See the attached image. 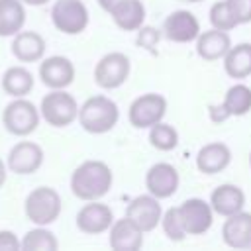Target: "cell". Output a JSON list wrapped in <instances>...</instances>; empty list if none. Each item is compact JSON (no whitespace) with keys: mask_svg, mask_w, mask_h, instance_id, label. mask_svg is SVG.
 <instances>
[{"mask_svg":"<svg viewBox=\"0 0 251 251\" xmlns=\"http://www.w3.org/2000/svg\"><path fill=\"white\" fill-rule=\"evenodd\" d=\"M194 43H196V55L200 59L212 63V61H220L226 57V53L231 47V37L224 29L210 27L206 31H200V35L196 37Z\"/></svg>","mask_w":251,"mask_h":251,"instance_id":"obj_20","label":"cell"},{"mask_svg":"<svg viewBox=\"0 0 251 251\" xmlns=\"http://www.w3.org/2000/svg\"><path fill=\"white\" fill-rule=\"evenodd\" d=\"M112 224H114V212L108 204L100 200H90L76 212V227L86 235L104 233L110 229Z\"/></svg>","mask_w":251,"mask_h":251,"instance_id":"obj_13","label":"cell"},{"mask_svg":"<svg viewBox=\"0 0 251 251\" xmlns=\"http://www.w3.org/2000/svg\"><path fill=\"white\" fill-rule=\"evenodd\" d=\"M143 229L137 227L127 216L114 220L108 229V243L114 251H137L143 245Z\"/></svg>","mask_w":251,"mask_h":251,"instance_id":"obj_16","label":"cell"},{"mask_svg":"<svg viewBox=\"0 0 251 251\" xmlns=\"http://www.w3.org/2000/svg\"><path fill=\"white\" fill-rule=\"evenodd\" d=\"M25 4L22 0H0V37H14L24 29Z\"/></svg>","mask_w":251,"mask_h":251,"instance_id":"obj_25","label":"cell"},{"mask_svg":"<svg viewBox=\"0 0 251 251\" xmlns=\"http://www.w3.org/2000/svg\"><path fill=\"white\" fill-rule=\"evenodd\" d=\"M45 159L43 147L35 141H18L10 151H8V171L14 175H33L41 169Z\"/></svg>","mask_w":251,"mask_h":251,"instance_id":"obj_10","label":"cell"},{"mask_svg":"<svg viewBox=\"0 0 251 251\" xmlns=\"http://www.w3.org/2000/svg\"><path fill=\"white\" fill-rule=\"evenodd\" d=\"M22 249V239L10 229H0V251H18Z\"/></svg>","mask_w":251,"mask_h":251,"instance_id":"obj_33","label":"cell"},{"mask_svg":"<svg viewBox=\"0 0 251 251\" xmlns=\"http://www.w3.org/2000/svg\"><path fill=\"white\" fill-rule=\"evenodd\" d=\"M208 202H210L214 214H218L222 218H227V216L237 214L245 208V192L237 184L224 182V184H220L212 190Z\"/></svg>","mask_w":251,"mask_h":251,"instance_id":"obj_17","label":"cell"},{"mask_svg":"<svg viewBox=\"0 0 251 251\" xmlns=\"http://www.w3.org/2000/svg\"><path fill=\"white\" fill-rule=\"evenodd\" d=\"M126 216L137 226L141 227L145 233L153 231L157 226H161V218H163V206L161 200L155 198L153 194H139L135 198L129 200L127 208H126Z\"/></svg>","mask_w":251,"mask_h":251,"instance_id":"obj_11","label":"cell"},{"mask_svg":"<svg viewBox=\"0 0 251 251\" xmlns=\"http://www.w3.org/2000/svg\"><path fill=\"white\" fill-rule=\"evenodd\" d=\"M90 22L88 8L82 0H55L51 6V24L65 35H78Z\"/></svg>","mask_w":251,"mask_h":251,"instance_id":"obj_6","label":"cell"},{"mask_svg":"<svg viewBox=\"0 0 251 251\" xmlns=\"http://www.w3.org/2000/svg\"><path fill=\"white\" fill-rule=\"evenodd\" d=\"M249 167H251V151H249Z\"/></svg>","mask_w":251,"mask_h":251,"instance_id":"obj_39","label":"cell"},{"mask_svg":"<svg viewBox=\"0 0 251 251\" xmlns=\"http://www.w3.org/2000/svg\"><path fill=\"white\" fill-rule=\"evenodd\" d=\"M129 71V57L122 51H110L98 59L94 67V82L104 90H116L127 80Z\"/></svg>","mask_w":251,"mask_h":251,"instance_id":"obj_7","label":"cell"},{"mask_svg":"<svg viewBox=\"0 0 251 251\" xmlns=\"http://www.w3.org/2000/svg\"><path fill=\"white\" fill-rule=\"evenodd\" d=\"M222 106L226 110V114L231 116H245L251 112V88L243 82H235L231 84L222 100Z\"/></svg>","mask_w":251,"mask_h":251,"instance_id":"obj_26","label":"cell"},{"mask_svg":"<svg viewBox=\"0 0 251 251\" xmlns=\"http://www.w3.org/2000/svg\"><path fill=\"white\" fill-rule=\"evenodd\" d=\"M210 116H212L214 122H224V120L229 118V116L226 114V110H224L222 104H220V106H210Z\"/></svg>","mask_w":251,"mask_h":251,"instance_id":"obj_34","label":"cell"},{"mask_svg":"<svg viewBox=\"0 0 251 251\" xmlns=\"http://www.w3.org/2000/svg\"><path fill=\"white\" fill-rule=\"evenodd\" d=\"M39 120H41L39 108L33 102H29L25 96L14 98L2 110V126L8 133H12L16 137L31 135L39 126Z\"/></svg>","mask_w":251,"mask_h":251,"instance_id":"obj_5","label":"cell"},{"mask_svg":"<svg viewBox=\"0 0 251 251\" xmlns=\"http://www.w3.org/2000/svg\"><path fill=\"white\" fill-rule=\"evenodd\" d=\"M200 22L188 10H175L165 18L163 35L173 43H192L200 35Z\"/></svg>","mask_w":251,"mask_h":251,"instance_id":"obj_14","label":"cell"},{"mask_svg":"<svg viewBox=\"0 0 251 251\" xmlns=\"http://www.w3.org/2000/svg\"><path fill=\"white\" fill-rule=\"evenodd\" d=\"M167 114V98L157 92H145L137 96L127 108V120L137 129H149L163 122Z\"/></svg>","mask_w":251,"mask_h":251,"instance_id":"obj_8","label":"cell"},{"mask_svg":"<svg viewBox=\"0 0 251 251\" xmlns=\"http://www.w3.org/2000/svg\"><path fill=\"white\" fill-rule=\"evenodd\" d=\"M39 114L51 127H67L78 118V104L67 88H53L41 98Z\"/></svg>","mask_w":251,"mask_h":251,"instance_id":"obj_4","label":"cell"},{"mask_svg":"<svg viewBox=\"0 0 251 251\" xmlns=\"http://www.w3.org/2000/svg\"><path fill=\"white\" fill-rule=\"evenodd\" d=\"M22 249L24 251H57L59 241L47 226H35L22 237Z\"/></svg>","mask_w":251,"mask_h":251,"instance_id":"obj_27","label":"cell"},{"mask_svg":"<svg viewBox=\"0 0 251 251\" xmlns=\"http://www.w3.org/2000/svg\"><path fill=\"white\" fill-rule=\"evenodd\" d=\"M78 124L86 133L102 135L116 127L120 120L118 104L104 94H94L78 106Z\"/></svg>","mask_w":251,"mask_h":251,"instance_id":"obj_2","label":"cell"},{"mask_svg":"<svg viewBox=\"0 0 251 251\" xmlns=\"http://www.w3.org/2000/svg\"><path fill=\"white\" fill-rule=\"evenodd\" d=\"M237 24H251V0H227Z\"/></svg>","mask_w":251,"mask_h":251,"instance_id":"obj_31","label":"cell"},{"mask_svg":"<svg viewBox=\"0 0 251 251\" xmlns=\"http://www.w3.org/2000/svg\"><path fill=\"white\" fill-rule=\"evenodd\" d=\"M222 61H224V71L227 76L235 80H243L251 76V43L243 41V43L231 45Z\"/></svg>","mask_w":251,"mask_h":251,"instance_id":"obj_24","label":"cell"},{"mask_svg":"<svg viewBox=\"0 0 251 251\" xmlns=\"http://www.w3.org/2000/svg\"><path fill=\"white\" fill-rule=\"evenodd\" d=\"M6 178H8V165H6V161L0 157V188L4 186Z\"/></svg>","mask_w":251,"mask_h":251,"instance_id":"obj_35","label":"cell"},{"mask_svg":"<svg viewBox=\"0 0 251 251\" xmlns=\"http://www.w3.org/2000/svg\"><path fill=\"white\" fill-rule=\"evenodd\" d=\"M45 39L33 29H22L12 37V55L20 63H37L45 55Z\"/></svg>","mask_w":251,"mask_h":251,"instance_id":"obj_21","label":"cell"},{"mask_svg":"<svg viewBox=\"0 0 251 251\" xmlns=\"http://www.w3.org/2000/svg\"><path fill=\"white\" fill-rule=\"evenodd\" d=\"M222 239L227 247L249 249L251 247V214L241 210L231 214L222 224Z\"/></svg>","mask_w":251,"mask_h":251,"instance_id":"obj_18","label":"cell"},{"mask_svg":"<svg viewBox=\"0 0 251 251\" xmlns=\"http://www.w3.org/2000/svg\"><path fill=\"white\" fill-rule=\"evenodd\" d=\"M159 39H161L159 29H155V27H151V25H141V27L137 29V43H139L141 47H145V49L157 47Z\"/></svg>","mask_w":251,"mask_h":251,"instance_id":"obj_32","label":"cell"},{"mask_svg":"<svg viewBox=\"0 0 251 251\" xmlns=\"http://www.w3.org/2000/svg\"><path fill=\"white\" fill-rule=\"evenodd\" d=\"M75 75L76 71L69 57L51 55L39 61V78L49 90L71 86L75 80Z\"/></svg>","mask_w":251,"mask_h":251,"instance_id":"obj_15","label":"cell"},{"mask_svg":"<svg viewBox=\"0 0 251 251\" xmlns=\"http://www.w3.org/2000/svg\"><path fill=\"white\" fill-rule=\"evenodd\" d=\"M108 14L122 31H137L145 24V6L141 0H118Z\"/></svg>","mask_w":251,"mask_h":251,"instance_id":"obj_22","label":"cell"},{"mask_svg":"<svg viewBox=\"0 0 251 251\" xmlns=\"http://www.w3.org/2000/svg\"><path fill=\"white\" fill-rule=\"evenodd\" d=\"M231 163V149L222 141H210L196 153V169L204 175H218Z\"/></svg>","mask_w":251,"mask_h":251,"instance_id":"obj_19","label":"cell"},{"mask_svg":"<svg viewBox=\"0 0 251 251\" xmlns=\"http://www.w3.org/2000/svg\"><path fill=\"white\" fill-rule=\"evenodd\" d=\"M24 4H27V6H45L49 0H22Z\"/></svg>","mask_w":251,"mask_h":251,"instance_id":"obj_37","label":"cell"},{"mask_svg":"<svg viewBox=\"0 0 251 251\" xmlns=\"http://www.w3.org/2000/svg\"><path fill=\"white\" fill-rule=\"evenodd\" d=\"M208 20H210L212 27L224 29V31H231V29H235L239 25L235 16H233V12H231V8H229V4H227V0L214 2L210 6V10H208Z\"/></svg>","mask_w":251,"mask_h":251,"instance_id":"obj_29","label":"cell"},{"mask_svg":"<svg viewBox=\"0 0 251 251\" xmlns=\"http://www.w3.org/2000/svg\"><path fill=\"white\" fill-rule=\"evenodd\" d=\"M180 2H190V4H196V2H202V0H180Z\"/></svg>","mask_w":251,"mask_h":251,"instance_id":"obj_38","label":"cell"},{"mask_svg":"<svg viewBox=\"0 0 251 251\" xmlns=\"http://www.w3.org/2000/svg\"><path fill=\"white\" fill-rule=\"evenodd\" d=\"M176 208L186 235H204L214 224V210L204 198H186Z\"/></svg>","mask_w":251,"mask_h":251,"instance_id":"obj_9","label":"cell"},{"mask_svg":"<svg viewBox=\"0 0 251 251\" xmlns=\"http://www.w3.org/2000/svg\"><path fill=\"white\" fill-rule=\"evenodd\" d=\"M63 210L61 194L51 186H37L33 188L24 202L25 218L35 226H51L59 220Z\"/></svg>","mask_w":251,"mask_h":251,"instance_id":"obj_3","label":"cell"},{"mask_svg":"<svg viewBox=\"0 0 251 251\" xmlns=\"http://www.w3.org/2000/svg\"><path fill=\"white\" fill-rule=\"evenodd\" d=\"M161 229L163 233L167 235V239L171 241H184L188 235L182 227V222H180V216H178V208L173 206L169 210L163 212V218H161Z\"/></svg>","mask_w":251,"mask_h":251,"instance_id":"obj_30","label":"cell"},{"mask_svg":"<svg viewBox=\"0 0 251 251\" xmlns=\"http://www.w3.org/2000/svg\"><path fill=\"white\" fill-rule=\"evenodd\" d=\"M178 184H180L178 171L171 163H165V161L155 163L145 173V188L149 194H153L159 200L171 198L178 190Z\"/></svg>","mask_w":251,"mask_h":251,"instance_id":"obj_12","label":"cell"},{"mask_svg":"<svg viewBox=\"0 0 251 251\" xmlns=\"http://www.w3.org/2000/svg\"><path fill=\"white\" fill-rule=\"evenodd\" d=\"M33 84H35L33 75L25 67H22V65L8 67L2 73V78H0L2 90L8 96H12V98H24V96H27L33 90Z\"/></svg>","mask_w":251,"mask_h":251,"instance_id":"obj_23","label":"cell"},{"mask_svg":"<svg viewBox=\"0 0 251 251\" xmlns=\"http://www.w3.org/2000/svg\"><path fill=\"white\" fill-rule=\"evenodd\" d=\"M149 143L157 151H173L178 145V131L165 122H159L149 127Z\"/></svg>","mask_w":251,"mask_h":251,"instance_id":"obj_28","label":"cell"},{"mask_svg":"<svg viewBox=\"0 0 251 251\" xmlns=\"http://www.w3.org/2000/svg\"><path fill=\"white\" fill-rule=\"evenodd\" d=\"M114 184L112 169L98 159H86L82 161L71 175V192L82 200H102Z\"/></svg>","mask_w":251,"mask_h":251,"instance_id":"obj_1","label":"cell"},{"mask_svg":"<svg viewBox=\"0 0 251 251\" xmlns=\"http://www.w3.org/2000/svg\"><path fill=\"white\" fill-rule=\"evenodd\" d=\"M96 2H98V6H100L104 12H110V10L118 4V0H96Z\"/></svg>","mask_w":251,"mask_h":251,"instance_id":"obj_36","label":"cell"}]
</instances>
